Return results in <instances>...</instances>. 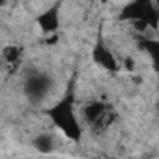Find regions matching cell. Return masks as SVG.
<instances>
[{
  "label": "cell",
  "mask_w": 159,
  "mask_h": 159,
  "mask_svg": "<svg viewBox=\"0 0 159 159\" xmlns=\"http://www.w3.org/2000/svg\"><path fill=\"white\" fill-rule=\"evenodd\" d=\"M25 90H26V96L34 98V99H39L47 94L49 90V81H47V77L41 75V73H34L26 79V83H25Z\"/></svg>",
  "instance_id": "cell-1"
},
{
  "label": "cell",
  "mask_w": 159,
  "mask_h": 159,
  "mask_svg": "<svg viewBox=\"0 0 159 159\" xmlns=\"http://www.w3.org/2000/svg\"><path fill=\"white\" fill-rule=\"evenodd\" d=\"M107 109H109V105H105V103H101V101H90V103L84 107L83 116H84V120H86L88 125H94V124L99 120V116H101Z\"/></svg>",
  "instance_id": "cell-2"
},
{
  "label": "cell",
  "mask_w": 159,
  "mask_h": 159,
  "mask_svg": "<svg viewBox=\"0 0 159 159\" xmlns=\"http://www.w3.org/2000/svg\"><path fill=\"white\" fill-rule=\"evenodd\" d=\"M38 23H39V26H41L43 32H52V30H56V26H58V11H56V8L47 10V11L38 19Z\"/></svg>",
  "instance_id": "cell-3"
},
{
  "label": "cell",
  "mask_w": 159,
  "mask_h": 159,
  "mask_svg": "<svg viewBox=\"0 0 159 159\" xmlns=\"http://www.w3.org/2000/svg\"><path fill=\"white\" fill-rule=\"evenodd\" d=\"M32 146H34L38 152H41V153H51V152L54 150V139H52L49 133H41V135H38V137L32 140Z\"/></svg>",
  "instance_id": "cell-4"
},
{
  "label": "cell",
  "mask_w": 159,
  "mask_h": 159,
  "mask_svg": "<svg viewBox=\"0 0 159 159\" xmlns=\"http://www.w3.org/2000/svg\"><path fill=\"white\" fill-rule=\"evenodd\" d=\"M96 60H98L101 66H105L107 69H111V71H114V69H116V60L112 58V54H111L109 51L98 49V51H96Z\"/></svg>",
  "instance_id": "cell-5"
},
{
  "label": "cell",
  "mask_w": 159,
  "mask_h": 159,
  "mask_svg": "<svg viewBox=\"0 0 159 159\" xmlns=\"http://www.w3.org/2000/svg\"><path fill=\"white\" fill-rule=\"evenodd\" d=\"M19 56H21V49L17 45H6L2 49V58L6 64H15L19 60Z\"/></svg>",
  "instance_id": "cell-6"
},
{
  "label": "cell",
  "mask_w": 159,
  "mask_h": 159,
  "mask_svg": "<svg viewBox=\"0 0 159 159\" xmlns=\"http://www.w3.org/2000/svg\"><path fill=\"white\" fill-rule=\"evenodd\" d=\"M99 2H101V4H109V2H111V0H99Z\"/></svg>",
  "instance_id": "cell-7"
},
{
  "label": "cell",
  "mask_w": 159,
  "mask_h": 159,
  "mask_svg": "<svg viewBox=\"0 0 159 159\" xmlns=\"http://www.w3.org/2000/svg\"><path fill=\"white\" fill-rule=\"evenodd\" d=\"M157 109H159V103H157Z\"/></svg>",
  "instance_id": "cell-8"
}]
</instances>
